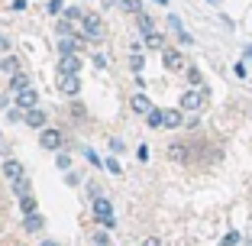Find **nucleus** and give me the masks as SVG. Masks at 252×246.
I'll use <instances>...</instances> for the list:
<instances>
[{"instance_id": "1", "label": "nucleus", "mask_w": 252, "mask_h": 246, "mask_svg": "<svg viewBox=\"0 0 252 246\" xmlns=\"http://www.w3.org/2000/svg\"><path fill=\"white\" fill-rule=\"evenodd\" d=\"M94 220L100 227H113V224H117V217H113V204L107 201V198H97V201H94Z\"/></svg>"}, {"instance_id": "2", "label": "nucleus", "mask_w": 252, "mask_h": 246, "mask_svg": "<svg viewBox=\"0 0 252 246\" xmlns=\"http://www.w3.org/2000/svg\"><path fill=\"white\" fill-rule=\"evenodd\" d=\"M81 33L88 39H104V20H100V16L97 13H84V20H81Z\"/></svg>"}, {"instance_id": "3", "label": "nucleus", "mask_w": 252, "mask_h": 246, "mask_svg": "<svg viewBox=\"0 0 252 246\" xmlns=\"http://www.w3.org/2000/svg\"><path fill=\"white\" fill-rule=\"evenodd\" d=\"M204 104H207V94H204V91H185V94H181V107H185V110H191V113H197V110H204Z\"/></svg>"}, {"instance_id": "4", "label": "nucleus", "mask_w": 252, "mask_h": 246, "mask_svg": "<svg viewBox=\"0 0 252 246\" xmlns=\"http://www.w3.org/2000/svg\"><path fill=\"white\" fill-rule=\"evenodd\" d=\"M62 142H65V136H62L55 127H45L42 133H39V146H42V149H52V152H55Z\"/></svg>"}, {"instance_id": "5", "label": "nucleus", "mask_w": 252, "mask_h": 246, "mask_svg": "<svg viewBox=\"0 0 252 246\" xmlns=\"http://www.w3.org/2000/svg\"><path fill=\"white\" fill-rule=\"evenodd\" d=\"M81 71V55H59V75H78Z\"/></svg>"}, {"instance_id": "6", "label": "nucleus", "mask_w": 252, "mask_h": 246, "mask_svg": "<svg viewBox=\"0 0 252 246\" xmlns=\"http://www.w3.org/2000/svg\"><path fill=\"white\" fill-rule=\"evenodd\" d=\"M162 62H165V68H171V71H181V68H185V55H181L178 49H165Z\"/></svg>"}, {"instance_id": "7", "label": "nucleus", "mask_w": 252, "mask_h": 246, "mask_svg": "<svg viewBox=\"0 0 252 246\" xmlns=\"http://www.w3.org/2000/svg\"><path fill=\"white\" fill-rule=\"evenodd\" d=\"M59 91L68 94V97H78V91H81V78H78V75H65L59 81Z\"/></svg>"}, {"instance_id": "8", "label": "nucleus", "mask_w": 252, "mask_h": 246, "mask_svg": "<svg viewBox=\"0 0 252 246\" xmlns=\"http://www.w3.org/2000/svg\"><path fill=\"white\" fill-rule=\"evenodd\" d=\"M16 104H20L23 110H36V104H39V94H36V88H26V91H20V94H16Z\"/></svg>"}, {"instance_id": "9", "label": "nucleus", "mask_w": 252, "mask_h": 246, "mask_svg": "<svg viewBox=\"0 0 252 246\" xmlns=\"http://www.w3.org/2000/svg\"><path fill=\"white\" fill-rule=\"evenodd\" d=\"M3 175H7L13 185H16L20 178H26V175H23V165L16 162V159H3Z\"/></svg>"}, {"instance_id": "10", "label": "nucleus", "mask_w": 252, "mask_h": 246, "mask_svg": "<svg viewBox=\"0 0 252 246\" xmlns=\"http://www.w3.org/2000/svg\"><path fill=\"white\" fill-rule=\"evenodd\" d=\"M23 120H26V123H30V127H36V130H45V110H26L23 113Z\"/></svg>"}, {"instance_id": "11", "label": "nucleus", "mask_w": 252, "mask_h": 246, "mask_svg": "<svg viewBox=\"0 0 252 246\" xmlns=\"http://www.w3.org/2000/svg\"><path fill=\"white\" fill-rule=\"evenodd\" d=\"M78 49H81V39H74V36L59 39V52H62V55H74Z\"/></svg>"}, {"instance_id": "12", "label": "nucleus", "mask_w": 252, "mask_h": 246, "mask_svg": "<svg viewBox=\"0 0 252 246\" xmlns=\"http://www.w3.org/2000/svg\"><path fill=\"white\" fill-rule=\"evenodd\" d=\"M185 120H181V110H165L162 113V127H168V130H178Z\"/></svg>"}, {"instance_id": "13", "label": "nucleus", "mask_w": 252, "mask_h": 246, "mask_svg": "<svg viewBox=\"0 0 252 246\" xmlns=\"http://www.w3.org/2000/svg\"><path fill=\"white\" fill-rule=\"evenodd\" d=\"M133 110H136V113H146V117H149L156 107H152V101H149L146 94H136V97H133Z\"/></svg>"}, {"instance_id": "14", "label": "nucleus", "mask_w": 252, "mask_h": 246, "mask_svg": "<svg viewBox=\"0 0 252 246\" xmlns=\"http://www.w3.org/2000/svg\"><path fill=\"white\" fill-rule=\"evenodd\" d=\"M26 88H32V84H30V78L23 75V71L10 78V91H13V94H20V91H26Z\"/></svg>"}, {"instance_id": "15", "label": "nucleus", "mask_w": 252, "mask_h": 246, "mask_svg": "<svg viewBox=\"0 0 252 246\" xmlns=\"http://www.w3.org/2000/svg\"><path fill=\"white\" fill-rule=\"evenodd\" d=\"M168 159H175V162H185V159H188V146H181V142H171V146H168Z\"/></svg>"}, {"instance_id": "16", "label": "nucleus", "mask_w": 252, "mask_h": 246, "mask_svg": "<svg viewBox=\"0 0 252 246\" xmlns=\"http://www.w3.org/2000/svg\"><path fill=\"white\" fill-rule=\"evenodd\" d=\"M146 45H149V49H162V52H165V36H162V33H149Z\"/></svg>"}, {"instance_id": "17", "label": "nucleus", "mask_w": 252, "mask_h": 246, "mask_svg": "<svg viewBox=\"0 0 252 246\" xmlns=\"http://www.w3.org/2000/svg\"><path fill=\"white\" fill-rule=\"evenodd\" d=\"M55 30H59V39H65V36H74V23L62 16V20H59V26H55Z\"/></svg>"}, {"instance_id": "18", "label": "nucleus", "mask_w": 252, "mask_h": 246, "mask_svg": "<svg viewBox=\"0 0 252 246\" xmlns=\"http://www.w3.org/2000/svg\"><path fill=\"white\" fill-rule=\"evenodd\" d=\"M0 68H3V71H10V75H20V62H16L13 55H7V59H0Z\"/></svg>"}, {"instance_id": "19", "label": "nucleus", "mask_w": 252, "mask_h": 246, "mask_svg": "<svg viewBox=\"0 0 252 246\" xmlns=\"http://www.w3.org/2000/svg\"><path fill=\"white\" fill-rule=\"evenodd\" d=\"M23 227H26V230H30V233L42 230V217H39V214H30V217H26V220H23Z\"/></svg>"}, {"instance_id": "20", "label": "nucleus", "mask_w": 252, "mask_h": 246, "mask_svg": "<svg viewBox=\"0 0 252 246\" xmlns=\"http://www.w3.org/2000/svg\"><path fill=\"white\" fill-rule=\"evenodd\" d=\"M20 204H23V214H26V217H30V214H36V198H32V194L20 198Z\"/></svg>"}, {"instance_id": "21", "label": "nucleus", "mask_w": 252, "mask_h": 246, "mask_svg": "<svg viewBox=\"0 0 252 246\" xmlns=\"http://www.w3.org/2000/svg\"><path fill=\"white\" fill-rule=\"evenodd\" d=\"M30 185H32L30 178H20V181H16V185H13V191L20 194V198H26V194H30Z\"/></svg>"}, {"instance_id": "22", "label": "nucleus", "mask_w": 252, "mask_h": 246, "mask_svg": "<svg viewBox=\"0 0 252 246\" xmlns=\"http://www.w3.org/2000/svg\"><path fill=\"white\" fill-rule=\"evenodd\" d=\"M123 10H129V13L139 16L142 13V3H139V0H123Z\"/></svg>"}, {"instance_id": "23", "label": "nucleus", "mask_w": 252, "mask_h": 246, "mask_svg": "<svg viewBox=\"0 0 252 246\" xmlns=\"http://www.w3.org/2000/svg\"><path fill=\"white\" fill-rule=\"evenodd\" d=\"M129 65H133V71H139L142 65H146V55H139V52H133L129 55Z\"/></svg>"}, {"instance_id": "24", "label": "nucleus", "mask_w": 252, "mask_h": 246, "mask_svg": "<svg viewBox=\"0 0 252 246\" xmlns=\"http://www.w3.org/2000/svg\"><path fill=\"white\" fill-rule=\"evenodd\" d=\"M136 20H139V26H142V33H146V36H149V33H156V30H152V20H149L146 13H139Z\"/></svg>"}, {"instance_id": "25", "label": "nucleus", "mask_w": 252, "mask_h": 246, "mask_svg": "<svg viewBox=\"0 0 252 246\" xmlns=\"http://www.w3.org/2000/svg\"><path fill=\"white\" fill-rule=\"evenodd\" d=\"M55 165H59L62 172H68V169H71V156H65V152H62V156L55 159Z\"/></svg>"}, {"instance_id": "26", "label": "nucleus", "mask_w": 252, "mask_h": 246, "mask_svg": "<svg viewBox=\"0 0 252 246\" xmlns=\"http://www.w3.org/2000/svg\"><path fill=\"white\" fill-rule=\"evenodd\" d=\"M236 243H239V233H236V230H230L226 237H223V243H220V246H236Z\"/></svg>"}, {"instance_id": "27", "label": "nucleus", "mask_w": 252, "mask_h": 246, "mask_svg": "<svg viewBox=\"0 0 252 246\" xmlns=\"http://www.w3.org/2000/svg\"><path fill=\"white\" fill-rule=\"evenodd\" d=\"M162 113L165 110H152L149 113V127H162Z\"/></svg>"}, {"instance_id": "28", "label": "nucleus", "mask_w": 252, "mask_h": 246, "mask_svg": "<svg viewBox=\"0 0 252 246\" xmlns=\"http://www.w3.org/2000/svg\"><path fill=\"white\" fill-rule=\"evenodd\" d=\"M62 10H65V3H62V0H49V13H52V16H59Z\"/></svg>"}, {"instance_id": "29", "label": "nucleus", "mask_w": 252, "mask_h": 246, "mask_svg": "<svg viewBox=\"0 0 252 246\" xmlns=\"http://www.w3.org/2000/svg\"><path fill=\"white\" fill-rule=\"evenodd\" d=\"M65 20H84V13H81V10H78V7H71V10H65Z\"/></svg>"}, {"instance_id": "30", "label": "nucleus", "mask_w": 252, "mask_h": 246, "mask_svg": "<svg viewBox=\"0 0 252 246\" xmlns=\"http://www.w3.org/2000/svg\"><path fill=\"white\" fill-rule=\"evenodd\" d=\"M168 26H171V30H175V33H185V30H181V20H178V16H175V13L168 16Z\"/></svg>"}, {"instance_id": "31", "label": "nucleus", "mask_w": 252, "mask_h": 246, "mask_svg": "<svg viewBox=\"0 0 252 246\" xmlns=\"http://www.w3.org/2000/svg\"><path fill=\"white\" fill-rule=\"evenodd\" d=\"M188 81H191V84H200V71H197V68H188Z\"/></svg>"}, {"instance_id": "32", "label": "nucleus", "mask_w": 252, "mask_h": 246, "mask_svg": "<svg viewBox=\"0 0 252 246\" xmlns=\"http://www.w3.org/2000/svg\"><path fill=\"white\" fill-rule=\"evenodd\" d=\"M84 113H88V110H84V107H81V104H78V101H74V104H71V117H78V120H81V117H84Z\"/></svg>"}, {"instance_id": "33", "label": "nucleus", "mask_w": 252, "mask_h": 246, "mask_svg": "<svg viewBox=\"0 0 252 246\" xmlns=\"http://www.w3.org/2000/svg\"><path fill=\"white\" fill-rule=\"evenodd\" d=\"M84 159H88L91 165H100V159H97V152H94V149H84Z\"/></svg>"}, {"instance_id": "34", "label": "nucleus", "mask_w": 252, "mask_h": 246, "mask_svg": "<svg viewBox=\"0 0 252 246\" xmlns=\"http://www.w3.org/2000/svg\"><path fill=\"white\" fill-rule=\"evenodd\" d=\"M94 243L97 246H107V243H110V237H107V233H94Z\"/></svg>"}, {"instance_id": "35", "label": "nucleus", "mask_w": 252, "mask_h": 246, "mask_svg": "<svg viewBox=\"0 0 252 246\" xmlns=\"http://www.w3.org/2000/svg\"><path fill=\"white\" fill-rule=\"evenodd\" d=\"M107 169H110L113 175H120V172H123V169H120V162H117V159H107Z\"/></svg>"}, {"instance_id": "36", "label": "nucleus", "mask_w": 252, "mask_h": 246, "mask_svg": "<svg viewBox=\"0 0 252 246\" xmlns=\"http://www.w3.org/2000/svg\"><path fill=\"white\" fill-rule=\"evenodd\" d=\"M136 156H139V162H149V146H139V149H136Z\"/></svg>"}, {"instance_id": "37", "label": "nucleus", "mask_w": 252, "mask_h": 246, "mask_svg": "<svg viewBox=\"0 0 252 246\" xmlns=\"http://www.w3.org/2000/svg\"><path fill=\"white\" fill-rule=\"evenodd\" d=\"M233 71H236V78H246V65H243V62H236V65H233Z\"/></svg>"}, {"instance_id": "38", "label": "nucleus", "mask_w": 252, "mask_h": 246, "mask_svg": "<svg viewBox=\"0 0 252 246\" xmlns=\"http://www.w3.org/2000/svg\"><path fill=\"white\" fill-rule=\"evenodd\" d=\"M142 246H162V240H158V237H146V240H142Z\"/></svg>"}, {"instance_id": "39", "label": "nucleus", "mask_w": 252, "mask_h": 246, "mask_svg": "<svg viewBox=\"0 0 252 246\" xmlns=\"http://www.w3.org/2000/svg\"><path fill=\"white\" fill-rule=\"evenodd\" d=\"M26 7V0H13V3H10V10H23Z\"/></svg>"}, {"instance_id": "40", "label": "nucleus", "mask_w": 252, "mask_h": 246, "mask_svg": "<svg viewBox=\"0 0 252 246\" xmlns=\"http://www.w3.org/2000/svg\"><path fill=\"white\" fill-rule=\"evenodd\" d=\"M0 52H7V39L0 36Z\"/></svg>"}, {"instance_id": "41", "label": "nucleus", "mask_w": 252, "mask_h": 246, "mask_svg": "<svg viewBox=\"0 0 252 246\" xmlns=\"http://www.w3.org/2000/svg\"><path fill=\"white\" fill-rule=\"evenodd\" d=\"M42 246H59V243H55V240H42Z\"/></svg>"}, {"instance_id": "42", "label": "nucleus", "mask_w": 252, "mask_h": 246, "mask_svg": "<svg viewBox=\"0 0 252 246\" xmlns=\"http://www.w3.org/2000/svg\"><path fill=\"white\" fill-rule=\"evenodd\" d=\"M246 55H249V59H252V45H246Z\"/></svg>"}, {"instance_id": "43", "label": "nucleus", "mask_w": 252, "mask_h": 246, "mask_svg": "<svg viewBox=\"0 0 252 246\" xmlns=\"http://www.w3.org/2000/svg\"><path fill=\"white\" fill-rule=\"evenodd\" d=\"M156 3H162V7H165V3H168V0H156Z\"/></svg>"}, {"instance_id": "44", "label": "nucleus", "mask_w": 252, "mask_h": 246, "mask_svg": "<svg viewBox=\"0 0 252 246\" xmlns=\"http://www.w3.org/2000/svg\"><path fill=\"white\" fill-rule=\"evenodd\" d=\"M207 3H220V0H207Z\"/></svg>"}]
</instances>
